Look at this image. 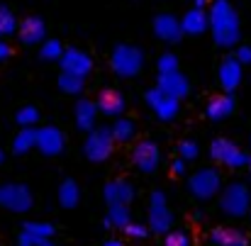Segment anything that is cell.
Segmentation results:
<instances>
[{
  "mask_svg": "<svg viewBox=\"0 0 251 246\" xmlns=\"http://www.w3.org/2000/svg\"><path fill=\"white\" fill-rule=\"evenodd\" d=\"M210 112L215 115V120H222L227 112H232V100L229 98H220V102H215Z\"/></svg>",
  "mask_w": 251,
  "mask_h": 246,
  "instance_id": "cell-3",
  "label": "cell"
},
{
  "mask_svg": "<svg viewBox=\"0 0 251 246\" xmlns=\"http://www.w3.org/2000/svg\"><path fill=\"white\" fill-rule=\"evenodd\" d=\"M102 100H100V105H102V110L107 112V115H115V112H120L122 107H125V100L117 95V93H112V90H107L105 95H100Z\"/></svg>",
  "mask_w": 251,
  "mask_h": 246,
  "instance_id": "cell-1",
  "label": "cell"
},
{
  "mask_svg": "<svg viewBox=\"0 0 251 246\" xmlns=\"http://www.w3.org/2000/svg\"><path fill=\"white\" fill-rule=\"evenodd\" d=\"M217 244L220 246H244L247 239L239 232H217Z\"/></svg>",
  "mask_w": 251,
  "mask_h": 246,
  "instance_id": "cell-2",
  "label": "cell"
}]
</instances>
